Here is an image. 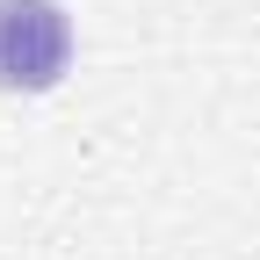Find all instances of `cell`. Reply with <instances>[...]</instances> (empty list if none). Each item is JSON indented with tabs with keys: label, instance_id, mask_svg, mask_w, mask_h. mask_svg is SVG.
I'll use <instances>...</instances> for the list:
<instances>
[{
	"label": "cell",
	"instance_id": "6da1fadb",
	"mask_svg": "<svg viewBox=\"0 0 260 260\" xmlns=\"http://www.w3.org/2000/svg\"><path fill=\"white\" fill-rule=\"evenodd\" d=\"M73 65V15L58 0H0V94H44Z\"/></svg>",
	"mask_w": 260,
	"mask_h": 260
}]
</instances>
